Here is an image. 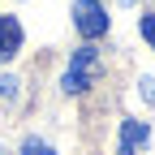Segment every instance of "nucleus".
<instances>
[{"mask_svg": "<svg viewBox=\"0 0 155 155\" xmlns=\"http://www.w3.org/2000/svg\"><path fill=\"white\" fill-rule=\"evenodd\" d=\"M147 142H151V129L142 121H134V116H125V121H121V138H116V151H121V155H138Z\"/></svg>", "mask_w": 155, "mask_h": 155, "instance_id": "7ed1b4c3", "label": "nucleus"}, {"mask_svg": "<svg viewBox=\"0 0 155 155\" xmlns=\"http://www.w3.org/2000/svg\"><path fill=\"white\" fill-rule=\"evenodd\" d=\"M22 52V22L9 13H0V65L13 61V56Z\"/></svg>", "mask_w": 155, "mask_h": 155, "instance_id": "20e7f679", "label": "nucleus"}, {"mask_svg": "<svg viewBox=\"0 0 155 155\" xmlns=\"http://www.w3.org/2000/svg\"><path fill=\"white\" fill-rule=\"evenodd\" d=\"M95 73H99V52L86 43V48L73 52V61H69V69H65V78H61V91H65V95H82Z\"/></svg>", "mask_w": 155, "mask_h": 155, "instance_id": "f257e3e1", "label": "nucleus"}, {"mask_svg": "<svg viewBox=\"0 0 155 155\" xmlns=\"http://www.w3.org/2000/svg\"><path fill=\"white\" fill-rule=\"evenodd\" d=\"M142 99L155 104V82H151V78H142Z\"/></svg>", "mask_w": 155, "mask_h": 155, "instance_id": "6e6552de", "label": "nucleus"}, {"mask_svg": "<svg viewBox=\"0 0 155 155\" xmlns=\"http://www.w3.org/2000/svg\"><path fill=\"white\" fill-rule=\"evenodd\" d=\"M0 95L5 99H17V78H0Z\"/></svg>", "mask_w": 155, "mask_h": 155, "instance_id": "0eeeda50", "label": "nucleus"}, {"mask_svg": "<svg viewBox=\"0 0 155 155\" xmlns=\"http://www.w3.org/2000/svg\"><path fill=\"white\" fill-rule=\"evenodd\" d=\"M138 30H142V39H147V43L155 48V13H147V17H142V22H138Z\"/></svg>", "mask_w": 155, "mask_h": 155, "instance_id": "423d86ee", "label": "nucleus"}, {"mask_svg": "<svg viewBox=\"0 0 155 155\" xmlns=\"http://www.w3.org/2000/svg\"><path fill=\"white\" fill-rule=\"evenodd\" d=\"M73 26L86 39H104L108 35V9L99 0H73Z\"/></svg>", "mask_w": 155, "mask_h": 155, "instance_id": "f03ea898", "label": "nucleus"}, {"mask_svg": "<svg viewBox=\"0 0 155 155\" xmlns=\"http://www.w3.org/2000/svg\"><path fill=\"white\" fill-rule=\"evenodd\" d=\"M22 155H56V151H52L43 138H26V142H22Z\"/></svg>", "mask_w": 155, "mask_h": 155, "instance_id": "39448f33", "label": "nucleus"}]
</instances>
